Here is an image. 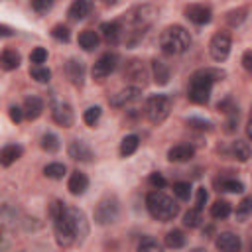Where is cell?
Wrapping results in <instances>:
<instances>
[{"label":"cell","mask_w":252,"mask_h":252,"mask_svg":"<svg viewBox=\"0 0 252 252\" xmlns=\"http://www.w3.org/2000/svg\"><path fill=\"white\" fill-rule=\"evenodd\" d=\"M152 75H154V81L158 83V85H167L169 83V67L163 63V61H159V59H154L152 61Z\"/></svg>","instance_id":"cell-24"},{"label":"cell","mask_w":252,"mask_h":252,"mask_svg":"<svg viewBox=\"0 0 252 252\" xmlns=\"http://www.w3.org/2000/svg\"><path fill=\"white\" fill-rule=\"evenodd\" d=\"M22 146H18V144H8V146H4L2 150H0V165H4V167H8V165H12L16 159H20L22 158Z\"/></svg>","instance_id":"cell-21"},{"label":"cell","mask_w":252,"mask_h":252,"mask_svg":"<svg viewBox=\"0 0 252 252\" xmlns=\"http://www.w3.org/2000/svg\"><path fill=\"white\" fill-rule=\"evenodd\" d=\"M140 87H126V89H122V91H118L116 94H112L110 96V104L112 106H126V104H130L132 100H136L138 96H140Z\"/></svg>","instance_id":"cell-15"},{"label":"cell","mask_w":252,"mask_h":252,"mask_svg":"<svg viewBox=\"0 0 252 252\" xmlns=\"http://www.w3.org/2000/svg\"><path fill=\"white\" fill-rule=\"evenodd\" d=\"M100 114H102V108L100 106H91L83 112V120L87 126H94L98 120H100Z\"/></svg>","instance_id":"cell-36"},{"label":"cell","mask_w":252,"mask_h":252,"mask_svg":"<svg viewBox=\"0 0 252 252\" xmlns=\"http://www.w3.org/2000/svg\"><path fill=\"white\" fill-rule=\"evenodd\" d=\"M244 18H246V8L232 10V12H228V16H226V20H228L230 26H240V24L244 22Z\"/></svg>","instance_id":"cell-40"},{"label":"cell","mask_w":252,"mask_h":252,"mask_svg":"<svg viewBox=\"0 0 252 252\" xmlns=\"http://www.w3.org/2000/svg\"><path fill=\"white\" fill-rule=\"evenodd\" d=\"M215 246L219 248V252H240L242 242L240 236L234 232H220L215 240Z\"/></svg>","instance_id":"cell-14"},{"label":"cell","mask_w":252,"mask_h":252,"mask_svg":"<svg viewBox=\"0 0 252 252\" xmlns=\"http://www.w3.org/2000/svg\"><path fill=\"white\" fill-rule=\"evenodd\" d=\"M193 156H195V150L189 144H177V146L169 148V152H167L169 161H189Z\"/></svg>","instance_id":"cell-19"},{"label":"cell","mask_w":252,"mask_h":252,"mask_svg":"<svg viewBox=\"0 0 252 252\" xmlns=\"http://www.w3.org/2000/svg\"><path fill=\"white\" fill-rule=\"evenodd\" d=\"M228 215H230V203L219 199L211 205V217L213 219H226Z\"/></svg>","instance_id":"cell-30"},{"label":"cell","mask_w":252,"mask_h":252,"mask_svg":"<svg viewBox=\"0 0 252 252\" xmlns=\"http://www.w3.org/2000/svg\"><path fill=\"white\" fill-rule=\"evenodd\" d=\"M65 75H67V79L71 81V85L83 87L85 75H87V67H85V63H83L81 59L71 57V59L65 63Z\"/></svg>","instance_id":"cell-9"},{"label":"cell","mask_w":252,"mask_h":252,"mask_svg":"<svg viewBox=\"0 0 252 252\" xmlns=\"http://www.w3.org/2000/svg\"><path fill=\"white\" fill-rule=\"evenodd\" d=\"M230 152L238 161H248L250 159V146L244 140H234L232 146H230Z\"/></svg>","instance_id":"cell-28"},{"label":"cell","mask_w":252,"mask_h":252,"mask_svg":"<svg viewBox=\"0 0 252 252\" xmlns=\"http://www.w3.org/2000/svg\"><path fill=\"white\" fill-rule=\"evenodd\" d=\"M63 209H65V205L61 201H53L49 205V213H51V219H53V228H55L57 242L61 246H71L75 242V236H73V230H71L69 222L63 217Z\"/></svg>","instance_id":"cell-3"},{"label":"cell","mask_w":252,"mask_h":252,"mask_svg":"<svg viewBox=\"0 0 252 252\" xmlns=\"http://www.w3.org/2000/svg\"><path fill=\"white\" fill-rule=\"evenodd\" d=\"M98 43H100V37H98V33H96L94 30H85V32L79 33V45H81L85 51L96 49Z\"/></svg>","instance_id":"cell-25"},{"label":"cell","mask_w":252,"mask_h":252,"mask_svg":"<svg viewBox=\"0 0 252 252\" xmlns=\"http://www.w3.org/2000/svg\"><path fill=\"white\" fill-rule=\"evenodd\" d=\"M219 187H220V191H230V193H242L244 191V183L238 179H220Z\"/></svg>","instance_id":"cell-35"},{"label":"cell","mask_w":252,"mask_h":252,"mask_svg":"<svg viewBox=\"0 0 252 252\" xmlns=\"http://www.w3.org/2000/svg\"><path fill=\"white\" fill-rule=\"evenodd\" d=\"M8 114H10V120L12 122H22V118H24V110L20 108V106H10L8 108Z\"/></svg>","instance_id":"cell-46"},{"label":"cell","mask_w":252,"mask_h":252,"mask_svg":"<svg viewBox=\"0 0 252 252\" xmlns=\"http://www.w3.org/2000/svg\"><path fill=\"white\" fill-rule=\"evenodd\" d=\"M51 116L53 120L63 126V128H71L73 122H75V114H73V108L67 104V102H55L51 106Z\"/></svg>","instance_id":"cell-12"},{"label":"cell","mask_w":252,"mask_h":252,"mask_svg":"<svg viewBox=\"0 0 252 252\" xmlns=\"http://www.w3.org/2000/svg\"><path fill=\"white\" fill-rule=\"evenodd\" d=\"M126 75L134 83H142V87L146 85V69H144V65L140 61H130L128 67H126Z\"/></svg>","instance_id":"cell-26"},{"label":"cell","mask_w":252,"mask_h":252,"mask_svg":"<svg viewBox=\"0 0 252 252\" xmlns=\"http://www.w3.org/2000/svg\"><path fill=\"white\" fill-rule=\"evenodd\" d=\"M10 35H14V30L6 24H0V37H10Z\"/></svg>","instance_id":"cell-49"},{"label":"cell","mask_w":252,"mask_h":252,"mask_svg":"<svg viewBox=\"0 0 252 252\" xmlns=\"http://www.w3.org/2000/svg\"><path fill=\"white\" fill-rule=\"evenodd\" d=\"M22 110H24V118L35 120V118H39L41 112H43V100H41L39 96H35V94H30V96H26Z\"/></svg>","instance_id":"cell-16"},{"label":"cell","mask_w":252,"mask_h":252,"mask_svg":"<svg viewBox=\"0 0 252 252\" xmlns=\"http://www.w3.org/2000/svg\"><path fill=\"white\" fill-rule=\"evenodd\" d=\"M118 215H120V205L116 197H104L94 207V222L100 226L112 224L118 219Z\"/></svg>","instance_id":"cell-5"},{"label":"cell","mask_w":252,"mask_h":252,"mask_svg":"<svg viewBox=\"0 0 252 252\" xmlns=\"http://www.w3.org/2000/svg\"><path fill=\"white\" fill-rule=\"evenodd\" d=\"M189 45H191V35L181 26H169L159 35V47L167 55H181L189 49Z\"/></svg>","instance_id":"cell-2"},{"label":"cell","mask_w":252,"mask_h":252,"mask_svg":"<svg viewBox=\"0 0 252 252\" xmlns=\"http://www.w3.org/2000/svg\"><path fill=\"white\" fill-rule=\"evenodd\" d=\"M91 10H93V4L89 0H75L69 6V18L71 20H83L91 14Z\"/></svg>","instance_id":"cell-22"},{"label":"cell","mask_w":252,"mask_h":252,"mask_svg":"<svg viewBox=\"0 0 252 252\" xmlns=\"http://www.w3.org/2000/svg\"><path fill=\"white\" fill-rule=\"evenodd\" d=\"M189 252H205L203 248H193V250H189Z\"/></svg>","instance_id":"cell-50"},{"label":"cell","mask_w":252,"mask_h":252,"mask_svg":"<svg viewBox=\"0 0 252 252\" xmlns=\"http://www.w3.org/2000/svg\"><path fill=\"white\" fill-rule=\"evenodd\" d=\"M140 146V138L136 134H130V136H124V140L120 142V156L122 158H128L132 156Z\"/></svg>","instance_id":"cell-27"},{"label":"cell","mask_w":252,"mask_h":252,"mask_svg":"<svg viewBox=\"0 0 252 252\" xmlns=\"http://www.w3.org/2000/svg\"><path fill=\"white\" fill-rule=\"evenodd\" d=\"M205 203H207V189H205V187H199V189H197V201H195V209H197V211H201V209L205 207Z\"/></svg>","instance_id":"cell-45"},{"label":"cell","mask_w":252,"mask_h":252,"mask_svg":"<svg viewBox=\"0 0 252 252\" xmlns=\"http://www.w3.org/2000/svg\"><path fill=\"white\" fill-rule=\"evenodd\" d=\"M150 183L156 187V189H163L165 187V177L161 175V173H158V171H154V173H150Z\"/></svg>","instance_id":"cell-44"},{"label":"cell","mask_w":252,"mask_h":252,"mask_svg":"<svg viewBox=\"0 0 252 252\" xmlns=\"http://www.w3.org/2000/svg\"><path fill=\"white\" fill-rule=\"evenodd\" d=\"M173 195H175L177 199H181V201H187V199L191 197V185L185 183V181L173 183Z\"/></svg>","instance_id":"cell-38"},{"label":"cell","mask_w":252,"mask_h":252,"mask_svg":"<svg viewBox=\"0 0 252 252\" xmlns=\"http://www.w3.org/2000/svg\"><path fill=\"white\" fill-rule=\"evenodd\" d=\"M146 207H148V213L156 220H161V222L173 220L179 213V205L161 191H150L146 197Z\"/></svg>","instance_id":"cell-1"},{"label":"cell","mask_w":252,"mask_h":252,"mask_svg":"<svg viewBox=\"0 0 252 252\" xmlns=\"http://www.w3.org/2000/svg\"><path fill=\"white\" fill-rule=\"evenodd\" d=\"M242 65L246 71H252V51H244L242 55Z\"/></svg>","instance_id":"cell-48"},{"label":"cell","mask_w":252,"mask_h":252,"mask_svg":"<svg viewBox=\"0 0 252 252\" xmlns=\"http://www.w3.org/2000/svg\"><path fill=\"white\" fill-rule=\"evenodd\" d=\"M65 165L63 163H47L45 167H43V173L49 177V179H63V175H65Z\"/></svg>","instance_id":"cell-33"},{"label":"cell","mask_w":252,"mask_h":252,"mask_svg":"<svg viewBox=\"0 0 252 252\" xmlns=\"http://www.w3.org/2000/svg\"><path fill=\"white\" fill-rule=\"evenodd\" d=\"M187 124H189V126H195V128H211V122L201 120V118H189Z\"/></svg>","instance_id":"cell-47"},{"label":"cell","mask_w":252,"mask_h":252,"mask_svg":"<svg viewBox=\"0 0 252 252\" xmlns=\"http://www.w3.org/2000/svg\"><path fill=\"white\" fill-rule=\"evenodd\" d=\"M138 252H163V248H161V244H159L156 238L146 236V238L140 240V244H138Z\"/></svg>","instance_id":"cell-32"},{"label":"cell","mask_w":252,"mask_h":252,"mask_svg":"<svg viewBox=\"0 0 252 252\" xmlns=\"http://www.w3.org/2000/svg\"><path fill=\"white\" fill-rule=\"evenodd\" d=\"M209 96H211V87L209 85H203V83H191L189 87V93H187V98L195 104H207L209 102Z\"/></svg>","instance_id":"cell-17"},{"label":"cell","mask_w":252,"mask_h":252,"mask_svg":"<svg viewBox=\"0 0 252 252\" xmlns=\"http://www.w3.org/2000/svg\"><path fill=\"white\" fill-rule=\"evenodd\" d=\"M45 59H47V49H45V47H35V49L30 53V61H32L33 65H41V63H45Z\"/></svg>","instance_id":"cell-42"},{"label":"cell","mask_w":252,"mask_h":252,"mask_svg":"<svg viewBox=\"0 0 252 252\" xmlns=\"http://www.w3.org/2000/svg\"><path fill=\"white\" fill-rule=\"evenodd\" d=\"M100 33L106 43L114 45V43H118V39L122 35V26L118 22H104V24H100Z\"/></svg>","instance_id":"cell-20"},{"label":"cell","mask_w":252,"mask_h":252,"mask_svg":"<svg viewBox=\"0 0 252 252\" xmlns=\"http://www.w3.org/2000/svg\"><path fill=\"white\" fill-rule=\"evenodd\" d=\"M51 6H53V2H51V0H33V2H32V8H33L35 12H39V14L47 12Z\"/></svg>","instance_id":"cell-43"},{"label":"cell","mask_w":252,"mask_h":252,"mask_svg":"<svg viewBox=\"0 0 252 252\" xmlns=\"http://www.w3.org/2000/svg\"><path fill=\"white\" fill-rule=\"evenodd\" d=\"M63 217H65V220L69 222L75 240H83V238L89 234V220H87V217H85V213H83L81 209H77V207H67V205H65Z\"/></svg>","instance_id":"cell-6"},{"label":"cell","mask_w":252,"mask_h":252,"mask_svg":"<svg viewBox=\"0 0 252 252\" xmlns=\"http://www.w3.org/2000/svg\"><path fill=\"white\" fill-rule=\"evenodd\" d=\"M67 189H69V193H73V195H83V193L89 189V177H87L83 171H73L71 177H69Z\"/></svg>","instance_id":"cell-18"},{"label":"cell","mask_w":252,"mask_h":252,"mask_svg":"<svg viewBox=\"0 0 252 252\" xmlns=\"http://www.w3.org/2000/svg\"><path fill=\"white\" fill-rule=\"evenodd\" d=\"M39 144H41V148H43L45 152H49V154H53V152H57V150L61 148V144H59V138H57L53 132H47V134H43Z\"/></svg>","instance_id":"cell-31"},{"label":"cell","mask_w":252,"mask_h":252,"mask_svg":"<svg viewBox=\"0 0 252 252\" xmlns=\"http://www.w3.org/2000/svg\"><path fill=\"white\" fill-rule=\"evenodd\" d=\"M171 110V98L167 94H152L146 100V116L152 124H161Z\"/></svg>","instance_id":"cell-4"},{"label":"cell","mask_w":252,"mask_h":252,"mask_svg":"<svg viewBox=\"0 0 252 252\" xmlns=\"http://www.w3.org/2000/svg\"><path fill=\"white\" fill-rule=\"evenodd\" d=\"M250 203H252V199H248V197H246V199L238 205V209H236V219H238L240 222H244V220L250 217V209H252V205H250Z\"/></svg>","instance_id":"cell-39"},{"label":"cell","mask_w":252,"mask_h":252,"mask_svg":"<svg viewBox=\"0 0 252 252\" xmlns=\"http://www.w3.org/2000/svg\"><path fill=\"white\" fill-rule=\"evenodd\" d=\"M51 35H53L55 39H59V41H69V37H71V32H69V28H67V26H63V24H57V26H53V30H51Z\"/></svg>","instance_id":"cell-41"},{"label":"cell","mask_w":252,"mask_h":252,"mask_svg":"<svg viewBox=\"0 0 252 252\" xmlns=\"http://www.w3.org/2000/svg\"><path fill=\"white\" fill-rule=\"evenodd\" d=\"M230 47H232V41H230V35L226 32H217L211 41H209V53L215 61H224L230 53Z\"/></svg>","instance_id":"cell-7"},{"label":"cell","mask_w":252,"mask_h":252,"mask_svg":"<svg viewBox=\"0 0 252 252\" xmlns=\"http://www.w3.org/2000/svg\"><path fill=\"white\" fill-rule=\"evenodd\" d=\"M185 16H187L193 24L203 26V24H209V22H211L213 12H211V8L205 6V4H187V6H185Z\"/></svg>","instance_id":"cell-11"},{"label":"cell","mask_w":252,"mask_h":252,"mask_svg":"<svg viewBox=\"0 0 252 252\" xmlns=\"http://www.w3.org/2000/svg\"><path fill=\"white\" fill-rule=\"evenodd\" d=\"M18 67H20V53L16 49H4L0 53V69L14 71Z\"/></svg>","instance_id":"cell-23"},{"label":"cell","mask_w":252,"mask_h":252,"mask_svg":"<svg viewBox=\"0 0 252 252\" xmlns=\"http://www.w3.org/2000/svg\"><path fill=\"white\" fill-rule=\"evenodd\" d=\"M30 75H32V79H35L37 83H47V81L51 79V71H49L47 67H43V65H33V67L30 69Z\"/></svg>","instance_id":"cell-34"},{"label":"cell","mask_w":252,"mask_h":252,"mask_svg":"<svg viewBox=\"0 0 252 252\" xmlns=\"http://www.w3.org/2000/svg\"><path fill=\"white\" fill-rule=\"evenodd\" d=\"M183 224L189 226V228H197V226L201 224V211L189 209V211L183 215Z\"/></svg>","instance_id":"cell-37"},{"label":"cell","mask_w":252,"mask_h":252,"mask_svg":"<svg viewBox=\"0 0 252 252\" xmlns=\"http://www.w3.org/2000/svg\"><path fill=\"white\" fill-rule=\"evenodd\" d=\"M116 65H118V57H116V53H102L96 61H94V65H93V77L94 79H98V81H102V79H106L114 69H116Z\"/></svg>","instance_id":"cell-8"},{"label":"cell","mask_w":252,"mask_h":252,"mask_svg":"<svg viewBox=\"0 0 252 252\" xmlns=\"http://www.w3.org/2000/svg\"><path fill=\"white\" fill-rule=\"evenodd\" d=\"M165 246H167V248H173V250L183 248V246H185V236H183V232H181V230H169V232L165 234Z\"/></svg>","instance_id":"cell-29"},{"label":"cell","mask_w":252,"mask_h":252,"mask_svg":"<svg viewBox=\"0 0 252 252\" xmlns=\"http://www.w3.org/2000/svg\"><path fill=\"white\" fill-rule=\"evenodd\" d=\"M224 71H220V69H215V67H207V69H199V71H195L193 73V77H191V83H203V85H209V87H213L217 81H222L224 79Z\"/></svg>","instance_id":"cell-13"},{"label":"cell","mask_w":252,"mask_h":252,"mask_svg":"<svg viewBox=\"0 0 252 252\" xmlns=\"http://www.w3.org/2000/svg\"><path fill=\"white\" fill-rule=\"evenodd\" d=\"M67 154L75 161H93V158H94V152L83 140H71L67 146Z\"/></svg>","instance_id":"cell-10"}]
</instances>
